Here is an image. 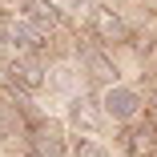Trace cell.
<instances>
[{"label": "cell", "mask_w": 157, "mask_h": 157, "mask_svg": "<svg viewBox=\"0 0 157 157\" xmlns=\"http://www.w3.org/2000/svg\"><path fill=\"white\" fill-rule=\"evenodd\" d=\"M89 105H93V101H81V97L69 105V121L77 125V129H85V133H93V129H97V121H101V113H93Z\"/></svg>", "instance_id": "cell-9"}, {"label": "cell", "mask_w": 157, "mask_h": 157, "mask_svg": "<svg viewBox=\"0 0 157 157\" xmlns=\"http://www.w3.org/2000/svg\"><path fill=\"white\" fill-rule=\"evenodd\" d=\"M69 157H101V145L93 141V133H73L69 137Z\"/></svg>", "instance_id": "cell-10"}, {"label": "cell", "mask_w": 157, "mask_h": 157, "mask_svg": "<svg viewBox=\"0 0 157 157\" xmlns=\"http://www.w3.org/2000/svg\"><path fill=\"white\" fill-rule=\"evenodd\" d=\"M101 113L113 117V121H133L141 113V93L129 89V85H109L105 97H101Z\"/></svg>", "instance_id": "cell-1"}, {"label": "cell", "mask_w": 157, "mask_h": 157, "mask_svg": "<svg viewBox=\"0 0 157 157\" xmlns=\"http://www.w3.org/2000/svg\"><path fill=\"white\" fill-rule=\"evenodd\" d=\"M125 149H129L133 157H149L153 149H157V129L153 125H133V129H125Z\"/></svg>", "instance_id": "cell-7"}, {"label": "cell", "mask_w": 157, "mask_h": 157, "mask_svg": "<svg viewBox=\"0 0 157 157\" xmlns=\"http://www.w3.org/2000/svg\"><path fill=\"white\" fill-rule=\"evenodd\" d=\"M4 73H8L12 89H24V93H40L44 89V69H40V60H33V56H16Z\"/></svg>", "instance_id": "cell-2"}, {"label": "cell", "mask_w": 157, "mask_h": 157, "mask_svg": "<svg viewBox=\"0 0 157 157\" xmlns=\"http://www.w3.org/2000/svg\"><path fill=\"white\" fill-rule=\"evenodd\" d=\"M44 36H48L44 28H40V24H33V20H24V16H20V20H12V28H8V40H12L20 52H40Z\"/></svg>", "instance_id": "cell-4"}, {"label": "cell", "mask_w": 157, "mask_h": 157, "mask_svg": "<svg viewBox=\"0 0 157 157\" xmlns=\"http://www.w3.org/2000/svg\"><path fill=\"white\" fill-rule=\"evenodd\" d=\"M77 4H81V8H93V4H97V0H77Z\"/></svg>", "instance_id": "cell-11"}, {"label": "cell", "mask_w": 157, "mask_h": 157, "mask_svg": "<svg viewBox=\"0 0 157 157\" xmlns=\"http://www.w3.org/2000/svg\"><path fill=\"white\" fill-rule=\"evenodd\" d=\"M81 60H85V69H89V77L93 81H105V85H117V65L101 52V48H85L81 52Z\"/></svg>", "instance_id": "cell-8"}, {"label": "cell", "mask_w": 157, "mask_h": 157, "mask_svg": "<svg viewBox=\"0 0 157 157\" xmlns=\"http://www.w3.org/2000/svg\"><path fill=\"white\" fill-rule=\"evenodd\" d=\"M20 16L33 20V24H40L44 33L60 24V8L52 4V0H20Z\"/></svg>", "instance_id": "cell-6"}, {"label": "cell", "mask_w": 157, "mask_h": 157, "mask_svg": "<svg viewBox=\"0 0 157 157\" xmlns=\"http://www.w3.org/2000/svg\"><path fill=\"white\" fill-rule=\"evenodd\" d=\"M33 149H36V157H65L69 153V137H60L56 125H36Z\"/></svg>", "instance_id": "cell-5"}, {"label": "cell", "mask_w": 157, "mask_h": 157, "mask_svg": "<svg viewBox=\"0 0 157 157\" xmlns=\"http://www.w3.org/2000/svg\"><path fill=\"white\" fill-rule=\"evenodd\" d=\"M93 33H97V40H105V44H121V40H129V24H125L117 12H109V8H97L93 12Z\"/></svg>", "instance_id": "cell-3"}, {"label": "cell", "mask_w": 157, "mask_h": 157, "mask_svg": "<svg viewBox=\"0 0 157 157\" xmlns=\"http://www.w3.org/2000/svg\"><path fill=\"white\" fill-rule=\"evenodd\" d=\"M153 129H157V109H153Z\"/></svg>", "instance_id": "cell-12"}]
</instances>
